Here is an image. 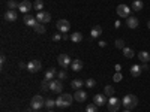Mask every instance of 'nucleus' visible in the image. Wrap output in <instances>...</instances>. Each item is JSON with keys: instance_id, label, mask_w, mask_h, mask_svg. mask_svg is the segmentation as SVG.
Masks as SVG:
<instances>
[{"instance_id": "f257e3e1", "label": "nucleus", "mask_w": 150, "mask_h": 112, "mask_svg": "<svg viewBox=\"0 0 150 112\" xmlns=\"http://www.w3.org/2000/svg\"><path fill=\"white\" fill-rule=\"evenodd\" d=\"M72 96L71 94H68V93H63V94H60V96H57V99H56V106H59V108H68V106H71L72 105Z\"/></svg>"}, {"instance_id": "f03ea898", "label": "nucleus", "mask_w": 150, "mask_h": 112, "mask_svg": "<svg viewBox=\"0 0 150 112\" xmlns=\"http://www.w3.org/2000/svg\"><path fill=\"white\" fill-rule=\"evenodd\" d=\"M122 105L126 109H134L137 105H138V99H137V96H134V94H126L122 99Z\"/></svg>"}, {"instance_id": "7ed1b4c3", "label": "nucleus", "mask_w": 150, "mask_h": 112, "mask_svg": "<svg viewBox=\"0 0 150 112\" xmlns=\"http://www.w3.org/2000/svg\"><path fill=\"white\" fill-rule=\"evenodd\" d=\"M30 105H32L33 111H39V109H42V108L45 106V100H44V97H42V96L38 94V96H33V97H32Z\"/></svg>"}, {"instance_id": "20e7f679", "label": "nucleus", "mask_w": 150, "mask_h": 112, "mask_svg": "<svg viewBox=\"0 0 150 112\" xmlns=\"http://www.w3.org/2000/svg\"><path fill=\"white\" fill-rule=\"evenodd\" d=\"M108 111L110 112H117L119 109H120V106H122V102L119 100L117 97H110V100H108Z\"/></svg>"}, {"instance_id": "39448f33", "label": "nucleus", "mask_w": 150, "mask_h": 112, "mask_svg": "<svg viewBox=\"0 0 150 112\" xmlns=\"http://www.w3.org/2000/svg\"><path fill=\"white\" fill-rule=\"evenodd\" d=\"M57 61H59V66L63 69H66V67H69V64H72V60L68 54H60L57 57Z\"/></svg>"}, {"instance_id": "423d86ee", "label": "nucleus", "mask_w": 150, "mask_h": 112, "mask_svg": "<svg viewBox=\"0 0 150 112\" xmlns=\"http://www.w3.org/2000/svg\"><path fill=\"white\" fill-rule=\"evenodd\" d=\"M71 29V22L68 20H59L57 21V30L60 33H68Z\"/></svg>"}, {"instance_id": "0eeeda50", "label": "nucleus", "mask_w": 150, "mask_h": 112, "mask_svg": "<svg viewBox=\"0 0 150 112\" xmlns=\"http://www.w3.org/2000/svg\"><path fill=\"white\" fill-rule=\"evenodd\" d=\"M131 10L132 9H129V6H126V5H119L117 6V15L122 17V18H128V17H131L129 15Z\"/></svg>"}, {"instance_id": "6e6552de", "label": "nucleus", "mask_w": 150, "mask_h": 112, "mask_svg": "<svg viewBox=\"0 0 150 112\" xmlns=\"http://www.w3.org/2000/svg\"><path fill=\"white\" fill-rule=\"evenodd\" d=\"M36 20H38V22L47 24V22H50V21H51V15H50L48 12H45V10H41V12H38Z\"/></svg>"}, {"instance_id": "1a4fd4ad", "label": "nucleus", "mask_w": 150, "mask_h": 112, "mask_svg": "<svg viewBox=\"0 0 150 112\" xmlns=\"http://www.w3.org/2000/svg\"><path fill=\"white\" fill-rule=\"evenodd\" d=\"M62 90H63L62 81L60 79H53L51 84H50V91H53V93H62Z\"/></svg>"}, {"instance_id": "9d476101", "label": "nucleus", "mask_w": 150, "mask_h": 112, "mask_svg": "<svg viewBox=\"0 0 150 112\" xmlns=\"http://www.w3.org/2000/svg\"><path fill=\"white\" fill-rule=\"evenodd\" d=\"M27 70L32 72V73H36L41 70V61L39 60H32L27 63Z\"/></svg>"}, {"instance_id": "9b49d317", "label": "nucleus", "mask_w": 150, "mask_h": 112, "mask_svg": "<svg viewBox=\"0 0 150 112\" xmlns=\"http://www.w3.org/2000/svg\"><path fill=\"white\" fill-rule=\"evenodd\" d=\"M107 96L105 94H95V97H93V103L95 105H98V106H104V105H107L108 103V100H107Z\"/></svg>"}, {"instance_id": "f8f14e48", "label": "nucleus", "mask_w": 150, "mask_h": 112, "mask_svg": "<svg viewBox=\"0 0 150 112\" xmlns=\"http://www.w3.org/2000/svg\"><path fill=\"white\" fill-rule=\"evenodd\" d=\"M30 9H33V5H32V2H29V0H23V2L18 5V10L23 12V14H27Z\"/></svg>"}, {"instance_id": "ddd939ff", "label": "nucleus", "mask_w": 150, "mask_h": 112, "mask_svg": "<svg viewBox=\"0 0 150 112\" xmlns=\"http://www.w3.org/2000/svg\"><path fill=\"white\" fill-rule=\"evenodd\" d=\"M23 21H24V24H26V26H29V27H35L36 22H38L36 17H33V15H30V14H26V15H24Z\"/></svg>"}, {"instance_id": "4468645a", "label": "nucleus", "mask_w": 150, "mask_h": 112, "mask_svg": "<svg viewBox=\"0 0 150 112\" xmlns=\"http://www.w3.org/2000/svg\"><path fill=\"white\" fill-rule=\"evenodd\" d=\"M17 18H18V12H17V10H11V9H9L6 14H5V20L9 21V22L17 21Z\"/></svg>"}, {"instance_id": "2eb2a0df", "label": "nucleus", "mask_w": 150, "mask_h": 112, "mask_svg": "<svg viewBox=\"0 0 150 112\" xmlns=\"http://www.w3.org/2000/svg\"><path fill=\"white\" fill-rule=\"evenodd\" d=\"M56 76H57V70H56L54 67H50V69H47V72H45V76H44V79L53 81V79H56Z\"/></svg>"}, {"instance_id": "dca6fc26", "label": "nucleus", "mask_w": 150, "mask_h": 112, "mask_svg": "<svg viewBox=\"0 0 150 112\" xmlns=\"http://www.w3.org/2000/svg\"><path fill=\"white\" fill-rule=\"evenodd\" d=\"M126 26L129 29H137L138 27V18L137 17H128L126 18Z\"/></svg>"}, {"instance_id": "f3484780", "label": "nucleus", "mask_w": 150, "mask_h": 112, "mask_svg": "<svg viewBox=\"0 0 150 112\" xmlns=\"http://www.w3.org/2000/svg\"><path fill=\"white\" fill-rule=\"evenodd\" d=\"M74 99L77 102H84L86 99H87V93L83 91V90H77V91H75V94H74Z\"/></svg>"}, {"instance_id": "a211bd4d", "label": "nucleus", "mask_w": 150, "mask_h": 112, "mask_svg": "<svg viewBox=\"0 0 150 112\" xmlns=\"http://www.w3.org/2000/svg\"><path fill=\"white\" fill-rule=\"evenodd\" d=\"M71 69L74 70V72H80L81 69H83V61L81 60H72V64H71Z\"/></svg>"}, {"instance_id": "6ab92c4d", "label": "nucleus", "mask_w": 150, "mask_h": 112, "mask_svg": "<svg viewBox=\"0 0 150 112\" xmlns=\"http://www.w3.org/2000/svg\"><path fill=\"white\" fill-rule=\"evenodd\" d=\"M86 82L84 81H81V79H74V81H71V87L77 91V90H81V87L84 85Z\"/></svg>"}, {"instance_id": "aec40b11", "label": "nucleus", "mask_w": 150, "mask_h": 112, "mask_svg": "<svg viewBox=\"0 0 150 112\" xmlns=\"http://www.w3.org/2000/svg\"><path fill=\"white\" fill-rule=\"evenodd\" d=\"M101 34H102V27H101V26H96V27H93V29H92V32H90V36L93 37V39L99 37Z\"/></svg>"}, {"instance_id": "412c9836", "label": "nucleus", "mask_w": 150, "mask_h": 112, "mask_svg": "<svg viewBox=\"0 0 150 112\" xmlns=\"http://www.w3.org/2000/svg\"><path fill=\"white\" fill-rule=\"evenodd\" d=\"M141 66H138V64H134L132 67H131V75H132V76L134 78H137V76H140V75H141Z\"/></svg>"}, {"instance_id": "4be33fe9", "label": "nucleus", "mask_w": 150, "mask_h": 112, "mask_svg": "<svg viewBox=\"0 0 150 112\" xmlns=\"http://www.w3.org/2000/svg\"><path fill=\"white\" fill-rule=\"evenodd\" d=\"M138 58L141 60V63H149V61H150V54L147 51H141L138 54Z\"/></svg>"}, {"instance_id": "5701e85b", "label": "nucleus", "mask_w": 150, "mask_h": 112, "mask_svg": "<svg viewBox=\"0 0 150 112\" xmlns=\"http://www.w3.org/2000/svg\"><path fill=\"white\" fill-rule=\"evenodd\" d=\"M143 6H144V3L141 2V0H135V2L132 3V10H135V12H140L141 9H143Z\"/></svg>"}, {"instance_id": "b1692460", "label": "nucleus", "mask_w": 150, "mask_h": 112, "mask_svg": "<svg viewBox=\"0 0 150 112\" xmlns=\"http://www.w3.org/2000/svg\"><path fill=\"white\" fill-rule=\"evenodd\" d=\"M71 41H72V42H75V43L81 42V41H83V33H80V32L72 33V34H71Z\"/></svg>"}, {"instance_id": "393cba45", "label": "nucleus", "mask_w": 150, "mask_h": 112, "mask_svg": "<svg viewBox=\"0 0 150 112\" xmlns=\"http://www.w3.org/2000/svg\"><path fill=\"white\" fill-rule=\"evenodd\" d=\"M104 93L107 97H114V88H112V85H105V88H104Z\"/></svg>"}, {"instance_id": "a878e982", "label": "nucleus", "mask_w": 150, "mask_h": 112, "mask_svg": "<svg viewBox=\"0 0 150 112\" xmlns=\"http://www.w3.org/2000/svg\"><path fill=\"white\" fill-rule=\"evenodd\" d=\"M33 9L38 10V12H41L44 9V0H35L33 2Z\"/></svg>"}, {"instance_id": "bb28decb", "label": "nucleus", "mask_w": 150, "mask_h": 112, "mask_svg": "<svg viewBox=\"0 0 150 112\" xmlns=\"http://www.w3.org/2000/svg\"><path fill=\"white\" fill-rule=\"evenodd\" d=\"M122 51H123V55L126 57V58H132V57L135 55L134 49H131V48H126V46H125V48L122 49Z\"/></svg>"}, {"instance_id": "cd10ccee", "label": "nucleus", "mask_w": 150, "mask_h": 112, "mask_svg": "<svg viewBox=\"0 0 150 112\" xmlns=\"http://www.w3.org/2000/svg\"><path fill=\"white\" fill-rule=\"evenodd\" d=\"M33 30L36 32V33H39V34H42V33H45V26L42 22H36V26L33 27Z\"/></svg>"}, {"instance_id": "c85d7f7f", "label": "nucleus", "mask_w": 150, "mask_h": 112, "mask_svg": "<svg viewBox=\"0 0 150 112\" xmlns=\"http://www.w3.org/2000/svg\"><path fill=\"white\" fill-rule=\"evenodd\" d=\"M18 5H20V3H17L15 0H9V2H8V8H9L11 10H15V9H18Z\"/></svg>"}, {"instance_id": "c756f323", "label": "nucleus", "mask_w": 150, "mask_h": 112, "mask_svg": "<svg viewBox=\"0 0 150 112\" xmlns=\"http://www.w3.org/2000/svg\"><path fill=\"white\" fill-rule=\"evenodd\" d=\"M54 106H56V100H53V99H47V100H45V108L53 109Z\"/></svg>"}, {"instance_id": "7c9ffc66", "label": "nucleus", "mask_w": 150, "mask_h": 112, "mask_svg": "<svg viewBox=\"0 0 150 112\" xmlns=\"http://www.w3.org/2000/svg\"><path fill=\"white\" fill-rule=\"evenodd\" d=\"M86 112H98V105H95V103H92V105H87Z\"/></svg>"}, {"instance_id": "2f4dec72", "label": "nucleus", "mask_w": 150, "mask_h": 112, "mask_svg": "<svg viewBox=\"0 0 150 112\" xmlns=\"http://www.w3.org/2000/svg\"><path fill=\"white\" fill-rule=\"evenodd\" d=\"M66 78H68V73H66L65 70H62V72H59V73H57V79L63 81V79H66Z\"/></svg>"}, {"instance_id": "473e14b6", "label": "nucleus", "mask_w": 150, "mask_h": 112, "mask_svg": "<svg viewBox=\"0 0 150 112\" xmlns=\"http://www.w3.org/2000/svg\"><path fill=\"white\" fill-rule=\"evenodd\" d=\"M50 84H51V81L44 79V81H42V85H41V87H42V90H45V91H47V90H50Z\"/></svg>"}, {"instance_id": "72a5a7b5", "label": "nucleus", "mask_w": 150, "mask_h": 112, "mask_svg": "<svg viewBox=\"0 0 150 112\" xmlns=\"http://www.w3.org/2000/svg\"><path fill=\"white\" fill-rule=\"evenodd\" d=\"M116 48H117V49H123V48H125L123 39H117V41H116Z\"/></svg>"}, {"instance_id": "f704fd0d", "label": "nucleus", "mask_w": 150, "mask_h": 112, "mask_svg": "<svg viewBox=\"0 0 150 112\" xmlns=\"http://www.w3.org/2000/svg\"><path fill=\"white\" fill-rule=\"evenodd\" d=\"M122 78H123L122 73H120V72H116L114 76H112V81H114V82H119V81H122Z\"/></svg>"}, {"instance_id": "c9c22d12", "label": "nucleus", "mask_w": 150, "mask_h": 112, "mask_svg": "<svg viewBox=\"0 0 150 112\" xmlns=\"http://www.w3.org/2000/svg\"><path fill=\"white\" fill-rule=\"evenodd\" d=\"M86 85L89 87V88H93V87L96 85V81H95V79H87V81H86Z\"/></svg>"}, {"instance_id": "e433bc0d", "label": "nucleus", "mask_w": 150, "mask_h": 112, "mask_svg": "<svg viewBox=\"0 0 150 112\" xmlns=\"http://www.w3.org/2000/svg\"><path fill=\"white\" fill-rule=\"evenodd\" d=\"M62 39V34H59V33H56L54 36H53V41H56V42H59Z\"/></svg>"}, {"instance_id": "4c0bfd02", "label": "nucleus", "mask_w": 150, "mask_h": 112, "mask_svg": "<svg viewBox=\"0 0 150 112\" xmlns=\"http://www.w3.org/2000/svg\"><path fill=\"white\" fill-rule=\"evenodd\" d=\"M141 69H143V70H149V64H147V63H143V64H141Z\"/></svg>"}, {"instance_id": "58836bf2", "label": "nucleus", "mask_w": 150, "mask_h": 112, "mask_svg": "<svg viewBox=\"0 0 150 112\" xmlns=\"http://www.w3.org/2000/svg\"><path fill=\"white\" fill-rule=\"evenodd\" d=\"M5 61H6V57H5V55L2 54V55H0V63H2V64H3V63H5Z\"/></svg>"}, {"instance_id": "ea45409f", "label": "nucleus", "mask_w": 150, "mask_h": 112, "mask_svg": "<svg viewBox=\"0 0 150 112\" xmlns=\"http://www.w3.org/2000/svg\"><path fill=\"white\" fill-rule=\"evenodd\" d=\"M62 39H63V41H68V39H69V36H68L66 33H63V34H62Z\"/></svg>"}, {"instance_id": "a19ab883", "label": "nucleus", "mask_w": 150, "mask_h": 112, "mask_svg": "<svg viewBox=\"0 0 150 112\" xmlns=\"http://www.w3.org/2000/svg\"><path fill=\"white\" fill-rule=\"evenodd\" d=\"M99 46H101V48H105V46H107V42L101 41V42H99Z\"/></svg>"}, {"instance_id": "79ce46f5", "label": "nucleus", "mask_w": 150, "mask_h": 112, "mask_svg": "<svg viewBox=\"0 0 150 112\" xmlns=\"http://www.w3.org/2000/svg\"><path fill=\"white\" fill-rule=\"evenodd\" d=\"M120 69H122V66H120V64H116V70L120 72Z\"/></svg>"}, {"instance_id": "37998d69", "label": "nucleus", "mask_w": 150, "mask_h": 112, "mask_svg": "<svg viewBox=\"0 0 150 112\" xmlns=\"http://www.w3.org/2000/svg\"><path fill=\"white\" fill-rule=\"evenodd\" d=\"M114 26H116V29H119V27H120V21H116Z\"/></svg>"}, {"instance_id": "c03bdc74", "label": "nucleus", "mask_w": 150, "mask_h": 112, "mask_svg": "<svg viewBox=\"0 0 150 112\" xmlns=\"http://www.w3.org/2000/svg\"><path fill=\"white\" fill-rule=\"evenodd\" d=\"M123 112H131V109H126V111H123Z\"/></svg>"}, {"instance_id": "a18cd8bd", "label": "nucleus", "mask_w": 150, "mask_h": 112, "mask_svg": "<svg viewBox=\"0 0 150 112\" xmlns=\"http://www.w3.org/2000/svg\"><path fill=\"white\" fill-rule=\"evenodd\" d=\"M147 26H149V29H150V21H149V24H147Z\"/></svg>"}, {"instance_id": "49530a36", "label": "nucleus", "mask_w": 150, "mask_h": 112, "mask_svg": "<svg viewBox=\"0 0 150 112\" xmlns=\"http://www.w3.org/2000/svg\"><path fill=\"white\" fill-rule=\"evenodd\" d=\"M48 112H53V111H51V109H50V111H48Z\"/></svg>"}, {"instance_id": "de8ad7c7", "label": "nucleus", "mask_w": 150, "mask_h": 112, "mask_svg": "<svg viewBox=\"0 0 150 112\" xmlns=\"http://www.w3.org/2000/svg\"><path fill=\"white\" fill-rule=\"evenodd\" d=\"M33 112H39V111H33Z\"/></svg>"}]
</instances>
